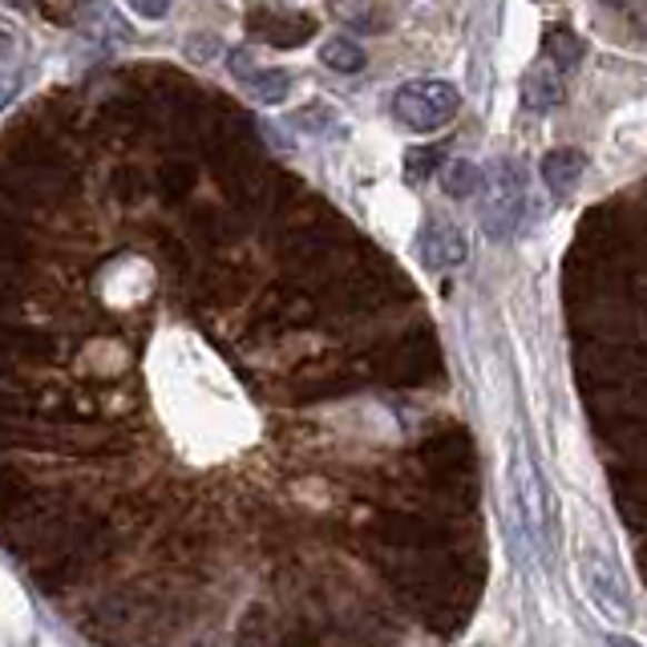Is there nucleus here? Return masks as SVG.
<instances>
[{
	"label": "nucleus",
	"mask_w": 647,
	"mask_h": 647,
	"mask_svg": "<svg viewBox=\"0 0 647 647\" xmlns=\"http://www.w3.org/2000/svg\"><path fill=\"white\" fill-rule=\"evenodd\" d=\"M514 498H518V518H522L526 535L535 538V547H547V490L526 454L514 458Z\"/></svg>",
	"instance_id": "nucleus-3"
},
{
	"label": "nucleus",
	"mask_w": 647,
	"mask_h": 647,
	"mask_svg": "<svg viewBox=\"0 0 647 647\" xmlns=\"http://www.w3.org/2000/svg\"><path fill=\"white\" fill-rule=\"evenodd\" d=\"M481 182H486V175H481L474 162H466V158H454V162L441 170V190H446L449 199H469Z\"/></svg>",
	"instance_id": "nucleus-10"
},
{
	"label": "nucleus",
	"mask_w": 647,
	"mask_h": 647,
	"mask_svg": "<svg viewBox=\"0 0 647 647\" xmlns=\"http://www.w3.org/2000/svg\"><path fill=\"white\" fill-rule=\"evenodd\" d=\"M417 256H421L425 268L434 271H446V268H458L469 259V243H466V231L446 219H429L417 235Z\"/></svg>",
	"instance_id": "nucleus-4"
},
{
	"label": "nucleus",
	"mask_w": 647,
	"mask_h": 647,
	"mask_svg": "<svg viewBox=\"0 0 647 647\" xmlns=\"http://www.w3.org/2000/svg\"><path fill=\"white\" fill-rule=\"evenodd\" d=\"M481 227L494 239H506V235L518 227L522 219V202H526V175L518 162L502 158L486 170V182H481Z\"/></svg>",
	"instance_id": "nucleus-2"
},
{
	"label": "nucleus",
	"mask_w": 647,
	"mask_h": 647,
	"mask_svg": "<svg viewBox=\"0 0 647 647\" xmlns=\"http://www.w3.org/2000/svg\"><path fill=\"white\" fill-rule=\"evenodd\" d=\"M522 101L530 106V110H550V106L563 101V78H558L555 61H543V66H535L530 73H526Z\"/></svg>",
	"instance_id": "nucleus-6"
},
{
	"label": "nucleus",
	"mask_w": 647,
	"mask_h": 647,
	"mask_svg": "<svg viewBox=\"0 0 647 647\" xmlns=\"http://www.w3.org/2000/svg\"><path fill=\"white\" fill-rule=\"evenodd\" d=\"M607 644H611V647H639L636 639H627V636H611Z\"/></svg>",
	"instance_id": "nucleus-15"
},
{
	"label": "nucleus",
	"mask_w": 647,
	"mask_h": 647,
	"mask_svg": "<svg viewBox=\"0 0 647 647\" xmlns=\"http://www.w3.org/2000/svg\"><path fill=\"white\" fill-rule=\"evenodd\" d=\"M291 122H296V130H308V135H316V138H340V135H345L340 113H336L332 106H320V101L303 106V110H296V113H291Z\"/></svg>",
	"instance_id": "nucleus-9"
},
{
	"label": "nucleus",
	"mask_w": 647,
	"mask_h": 647,
	"mask_svg": "<svg viewBox=\"0 0 647 647\" xmlns=\"http://www.w3.org/2000/svg\"><path fill=\"white\" fill-rule=\"evenodd\" d=\"M583 170H587V155H579V150H550V155L543 158V179H547V187L558 190V195H567V190L583 179Z\"/></svg>",
	"instance_id": "nucleus-7"
},
{
	"label": "nucleus",
	"mask_w": 647,
	"mask_h": 647,
	"mask_svg": "<svg viewBox=\"0 0 647 647\" xmlns=\"http://www.w3.org/2000/svg\"><path fill=\"white\" fill-rule=\"evenodd\" d=\"M458 106H461L458 86H449V81H441V78L409 81V86H401L397 98H392L397 122H405L409 130H417V135H434V130H441L446 122H454Z\"/></svg>",
	"instance_id": "nucleus-1"
},
{
	"label": "nucleus",
	"mask_w": 647,
	"mask_h": 647,
	"mask_svg": "<svg viewBox=\"0 0 647 647\" xmlns=\"http://www.w3.org/2000/svg\"><path fill=\"white\" fill-rule=\"evenodd\" d=\"M583 583H587V595H591L607 615H615V619H627V615H631L624 575H619L603 555H595V550L591 555H583Z\"/></svg>",
	"instance_id": "nucleus-5"
},
{
	"label": "nucleus",
	"mask_w": 647,
	"mask_h": 647,
	"mask_svg": "<svg viewBox=\"0 0 647 647\" xmlns=\"http://www.w3.org/2000/svg\"><path fill=\"white\" fill-rule=\"evenodd\" d=\"M441 167V150L437 146H417V150H409V158H405V179L414 182H429V175Z\"/></svg>",
	"instance_id": "nucleus-12"
},
{
	"label": "nucleus",
	"mask_w": 647,
	"mask_h": 647,
	"mask_svg": "<svg viewBox=\"0 0 647 647\" xmlns=\"http://www.w3.org/2000/svg\"><path fill=\"white\" fill-rule=\"evenodd\" d=\"M243 81L251 86V93H256L259 101H268V106L283 101L288 98V90H291V78L283 73V69H251Z\"/></svg>",
	"instance_id": "nucleus-11"
},
{
	"label": "nucleus",
	"mask_w": 647,
	"mask_h": 647,
	"mask_svg": "<svg viewBox=\"0 0 647 647\" xmlns=\"http://www.w3.org/2000/svg\"><path fill=\"white\" fill-rule=\"evenodd\" d=\"M320 61L336 73H360V69L369 66V57L357 41H348V37H328L320 49Z\"/></svg>",
	"instance_id": "nucleus-8"
},
{
	"label": "nucleus",
	"mask_w": 647,
	"mask_h": 647,
	"mask_svg": "<svg viewBox=\"0 0 647 647\" xmlns=\"http://www.w3.org/2000/svg\"><path fill=\"white\" fill-rule=\"evenodd\" d=\"M170 4H175V0H130V9H135L138 17H146V21H162L170 12Z\"/></svg>",
	"instance_id": "nucleus-14"
},
{
	"label": "nucleus",
	"mask_w": 647,
	"mask_h": 647,
	"mask_svg": "<svg viewBox=\"0 0 647 647\" xmlns=\"http://www.w3.org/2000/svg\"><path fill=\"white\" fill-rule=\"evenodd\" d=\"M547 53H550L547 61H555L558 69H570L583 57V46L570 33H555V37H547Z\"/></svg>",
	"instance_id": "nucleus-13"
}]
</instances>
